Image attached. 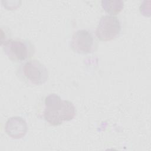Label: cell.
<instances>
[{"label": "cell", "instance_id": "1", "mask_svg": "<svg viewBox=\"0 0 151 151\" xmlns=\"http://www.w3.org/2000/svg\"><path fill=\"white\" fill-rule=\"evenodd\" d=\"M76 112V107L72 102L61 100L56 94H50L45 98L43 117L52 126H59L63 122L72 120Z\"/></svg>", "mask_w": 151, "mask_h": 151}, {"label": "cell", "instance_id": "2", "mask_svg": "<svg viewBox=\"0 0 151 151\" xmlns=\"http://www.w3.org/2000/svg\"><path fill=\"white\" fill-rule=\"evenodd\" d=\"M17 74L24 83L35 86L45 83L49 77L45 65L37 60H28L21 63L17 70Z\"/></svg>", "mask_w": 151, "mask_h": 151}, {"label": "cell", "instance_id": "3", "mask_svg": "<svg viewBox=\"0 0 151 151\" xmlns=\"http://www.w3.org/2000/svg\"><path fill=\"white\" fill-rule=\"evenodd\" d=\"M4 53L8 58L15 63L28 60L35 51L34 44L29 40L24 39H9L1 44Z\"/></svg>", "mask_w": 151, "mask_h": 151}, {"label": "cell", "instance_id": "4", "mask_svg": "<svg viewBox=\"0 0 151 151\" xmlns=\"http://www.w3.org/2000/svg\"><path fill=\"white\" fill-rule=\"evenodd\" d=\"M121 28V23L117 17L113 15H103L97 26L96 36L103 41H111L120 34Z\"/></svg>", "mask_w": 151, "mask_h": 151}, {"label": "cell", "instance_id": "5", "mask_svg": "<svg viewBox=\"0 0 151 151\" xmlns=\"http://www.w3.org/2000/svg\"><path fill=\"white\" fill-rule=\"evenodd\" d=\"M97 47L96 39L91 31L84 29H79L72 35L71 48L75 52L87 54L94 52Z\"/></svg>", "mask_w": 151, "mask_h": 151}, {"label": "cell", "instance_id": "6", "mask_svg": "<svg viewBox=\"0 0 151 151\" xmlns=\"http://www.w3.org/2000/svg\"><path fill=\"white\" fill-rule=\"evenodd\" d=\"M5 130L6 134L13 139H20L27 132L28 126L25 120L21 117H10L6 122Z\"/></svg>", "mask_w": 151, "mask_h": 151}, {"label": "cell", "instance_id": "7", "mask_svg": "<svg viewBox=\"0 0 151 151\" xmlns=\"http://www.w3.org/2000/svg\"><path fill=\"white\" fill-rule=\"evenodd\" d=\"M101 4L105 11L113 15L119 14L124 6L122 0H102Z\"/></svg>", "mask_w": 151, "mask_h": 151}]
</instances>
